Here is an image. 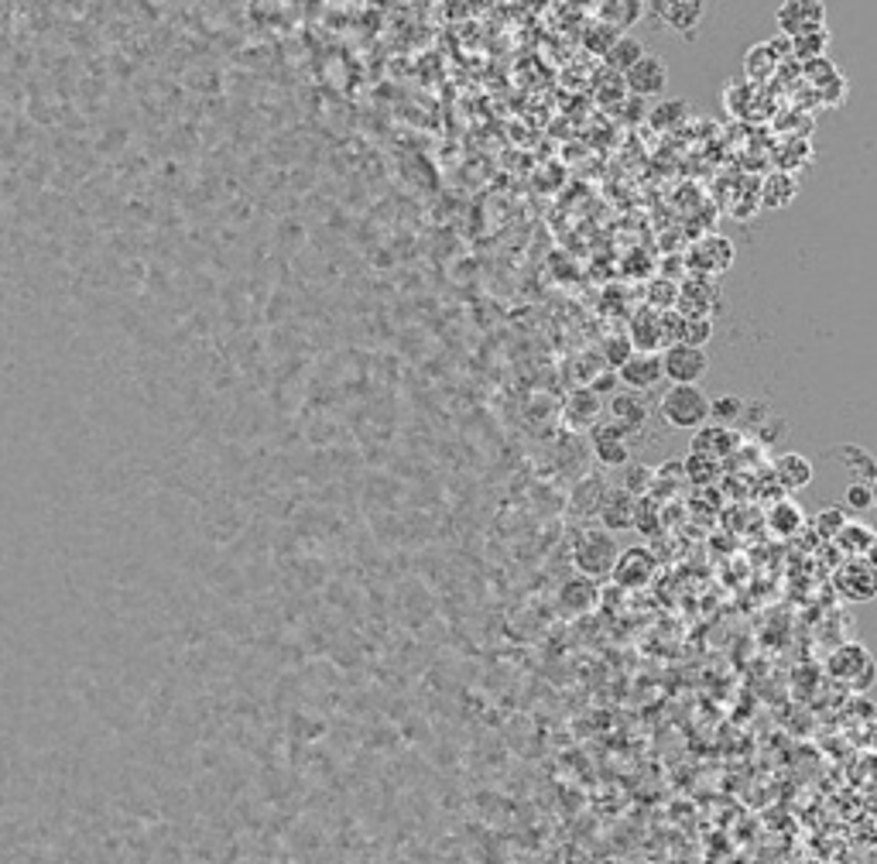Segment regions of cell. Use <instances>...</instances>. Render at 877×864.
<instances>
[{
  "mask_svg": "<svg viewBox=\"0 0 877 864\" xmlns=\"http://www.w3.org/2000/svg\"><path fill=\"white\" fill-rule=\"evenodd\" d=\"M641 55H645V45H641L638 38H634V35H617V42L607 48L603 62H607V69H614V72H621V76H624V72L631 69Z\"/></svg>",
  "mask_w": 877,
  "mask_h": 864,
  "instance_id": "26",
  "label": "cell"
},
{
  "mask_svg": "<svg viewBox=\"0 0 877 864\" xmlns=\"http://www.w3.org/2000/svg\"><path fill=\"white\" fill-rule=\"evenodd\" d=\"M672 326H675V312H658L648 306L645 312L634 316L631 330H627V340H631V347L641 350V354H658V350L675 343Z\"/></svg>",
  "mask_w": 877,
  "mask_h": 864,
  "instance_id": "6",
  "label": "cell"
},
{
  "mask_svg": "<svg viewBox=\"0 0 877 864\" xmlns=\"http://www.w3.org/2000/svg\"><path fill=\"white\" fill-rule=\"evenodd\" d=\"M843 511H854V515H864L867 508H874V494H871V484H847L843 487V501H840Z\"/></svg>",
  "mask_w": 877,
  "mask_h": 864,
  "instance_id": "34",
  "label": "cell"
},
{
  "mask_svg": "<svg viewBox=\"0 0 877 864\" xmlns=\"http://www.w3.org/2000/svg\"><path fill=\"white\" fill-rule=\"evenodd\" d=\"M607 415H610V422L621 426L624 432H638L648 422V402L641 391H631V388L614 391L607 402Z\"/></svg>",
  "mask_w": 877,
  "mask_h": 864,
  "instance_id": "18",
  "label": "cell"
},
{
  "mask_svg": "<svg viewBox=\"0 0 877 864\" xmlns=\"http://www.w3.org/2000/svg\"><path fill=\"white\" fill-rule=\"evenodd\" d=\"M864 559H867V563H871V566H874V570H877V535H874L871 549H867V552H864Z\"/></svg>",
  "mask_w": 877,
  "mask_h": 864,
  "instance_id": "38",
  "label": "cell"
},
{
  "mask_svg": "<svg viewBox=\"0 0 877 864\" xmlns=\"http://www.w3.org/2000/svg\"><path fill=\"white\" fill-rule=\"evenodd\" d=\"M826 460H830L833 467H840L850 484H871L877 477V456L857 443H840L836 450L826 453Z\"/></svg>",
  "mask_w": 877,
  "mask_h": 864,
  "instance_id": "17",
  "label": "cell"
},
{
  "mask_svg": "<svg viewBox=\"0 0 877 864\" xmlns=\"http://www.w3.org/2000/svg\"><path fill=\"white\" fill-rule=\"evenodd\" d=\"M627 474H624V491H631L634 498H641V494H648L651 487H655V470L645 467V463H627Z\"/></svg>",
  "mask_w": 877,
  "mask_h": 864,
  "instance_id": "33",
  "label": "cell"
},
{
  "mask_svg": "<svg viewBox=\"0 0 877 864\" xmlns=\"http://www.w3.org/2000/svg\"><path fill=\"white\" fill-rule=\"evenodd\" d=\"M675 343H689V347H706L713 340V319L706 316H682L675 312V326H672Z\"/></svg>",
  "mask_w": 877,
  "mask_h": 864,
  "instance_id": "25",
  "label": "cell"
},
{
  "mask_svg": "<svg viewBox=\"0 0 877 864\" xmlns=\"http://www.w3.org/2000/svg\"><path fill=\"white\" fill-rule=\"evenodd\" d=\"M734 258L737 251L727 237H703L699 244H693V251H689V268L703 278H713L734 268Z\"/></svg>",
  "mask_w": 877,
  "mask_h": 864,
  "instance_id": "11",
  "label": "cell"
},
{
  "mask_svg": "<svg viewBox=\"0 0 877 864\" xmlns=\"http://www.w3.org/2000/svg\"><path fill=\"white\" fill-rule=\"evenodd\" d=\"M631 432H624L614 422H597L590 429V446L593 456L603 463V467H627L631 463V443H627Z\"/></svg>",
  "mask_w": 877,
  "mask_h": 864,
  "instance_id": "13",
  "label": "cell"
},
{
  "mask_svg": "<svg viewBox=\"0 0 877 864\" xmlns=\"http://www.w3.org/2000/svg\"><path fill=\"white\" fill-rule=\"evenodd\" d=\"M830 676L840 679L843 686H850V690H857V693L871 690L874 679H877V659L857 642L840 645L830 655Z\"/></svg>",
  "mask_w": 877,
  "mask_h": 864,
  "instance_id": "3",
  "label": "cell"
},
{
  "mask_svg": "<svg viewBox=\"0 0 877 864\" xmlns=\"http://www.w3.org/2000/svg\"><path fill=\"white\" fill-rule=\"evenodd\" d=\"M648 14L682 38H693L710 14V0H648Z\"/></svg>",
  "mask_w": 877,
  "mask_h": 864,
  "instance_id": "4",
  "label": "cell"
},
{
  "mask_svg": "<svg viewBox=\"0 0 877 864\" xmlns=\"http://www.w3.org/2000/svg\"><path fill=\"white\" fill-rule=\"evenodd\" d=\"M775 474L788 487V491H802V487L812 484L816 467H812V460H809V456H802V453H782L775 460Z\"/></svg>",
  "mask_w": 877,
  "mask_h": 864,
  "instance_id": "23",
  "label": "cell"
},
{
  "mask_svg": "<svg viewBox=\"0 0 877 864\" xmlns=\"http://www.w3.org/2000/svg\"><path fill=\"white\" fill-rule=\"evenodd\" d=\"M744 398L740 395H720V398H713L710 402V419H716L720 422V426H737L740 419H744Z\"/></svg>",
  "mask_w": 877,
  "mask_h": 864,
  "instance_id": "30",
  "label": "cell"
},
{
  "mask_svg": "<svg viewBox=\"0 0 877 864\" xmlns=\"http://www.w3.org/2000/svg\"><path fill=\"white\" fill-rule=\"evenodd\" d=\"M597 580H590V576H573V580L562 583L559 590V607L566 614H573V618H579V614H590L593 607H597Z\"/></svg>",
  "mask_w": 877,
  "mask_h": 864,
  "instance_id": "21",
  "label": "cell"
},
{
  "mask_svg": "<svg viewBox=\"0 0 877 864\" xmlns=\"http://www.w3.org/2000/svg\"><path fill=\"white\" fill-rule=\"evenodd\" d=\"M617 35H621V31L617 28H610V24H603V21H597V24H590V31H586V48H590V52H597V55H607V48L617 42Z\"/></svg>",
  "mask_w": 877,
  "mask_h": 864,
  "instance_id": "35",
  "label": "cell"
},
{
  "mask_svg": "<svg viewBox=\"0 0 877 864\" xmlns=\"http://www.w3.org/2000/svg\"><path fill=\"white\" fill-rule=\"evenodd\" d=\"M771 525H775V532L792 535V532H799V528L806 525V518H802L799 504L785 501V504H775V511H771Z\"/></svg>",
  "mask_w": 877,
  "mask_h": 864,
  "instance_id": "32",
  "label": "cell"
},
{
  "mask_svg": "<svg viewBox=\"0 0 877 864\" xmlns=\"http://www.w3.org/2000/svg\"><path fill=\"white\" fill-rule=\"evenodd\" d=\"M617 381L631 391H641V395L651 388H658V384L665 381L662 354H641V350H634V354L617 367Z\"/></svg>",
  "mask_w": 877,
  "mask_h": 864,
  "instance_id": "14",
  "label": "cell"
},
{
  "mask_svg": "<svg viewBox=\"0 0 877 864\" xmlns=\"http://www.w3.org/2000/svg\"><path fill=\"white\" fill-rule=\"evenodd\" d=\"M799 196V186H795V179L788 172H775L764 179L761 186V206L764 210H785V206H792V199Z\"/></svg>",
  "mask_w": 877,
  "mask_h": 864,
  "instance_id": "24",
  "label": "cell"
},
{
  "mask_svg": "<svg viewBox=\"0 0 877 864\" xmlns=\"http://www.w3.org/2000/svg\"><path fill=\"white\" fill-rule=\"evenodd\" d=\"M778 59H782V55L775 52V45L761 42V45H751V52H747V59H744V69H747V76L754 79V76H764Z\"/></svg>",
  "mask_w": 877,
  "mask_h": 864,
  "instance_id": "31",
  "label": "cell"
},
{
  "mask_svg": "<svg viewBox=\"0 0 877 864\" xmlns=\"http://www.w3.org/2000/svg\"><path fill=\"white\" fill-rule=\"evenodd\" d=\"M778 31L785 38L806 35V31L826 28V4L823 0H782L775 11Z\"/></svg>",
  "mask_w": 877,
  "mask_h": 864,
  "instance_id": "7",
  "label": "cell"
},
{
  "mask_svg": "<svg viewBox=\"0 0 877 864\" xmlns=\"http://www.w3.org/2000/svg\"><path fill=\"white\" fill-rule=\"evenodd\" d=\"M788 48L799 62H812V59H823L826 48H830V28H819V31H806V35H795L788 38Z\"/></svg>",
  "mask_w": 877,
  "mask_h": 864,
  "instance_id": "28",
  "label": "cell"
},
{
  "mask_svg": "<svg viewBox=\"0 0 877 864\" xmlns=\"http://www.w3.org/2000/svg\"><path fill=\"white\" fill-rule=\"evenodd\" d=\"M720 292H716L713 278H689V282L679 285V295H675V309L682 312V316H706L713 319L716 312H720Z\"/></svg>",
  "mask_w": 877,
  "mask_h": 864,
  "instance_id": "12",
  "label": "cell"
},
{
  "mask_svg": "<svg viewBox=\"0 0 877 864\" xmlns=\"http://www.w3.org/2000/svg\"><path fill=\"white\" fill-rule=\"evenodd\" d=\"M638 501L631 491H624V487H610L607 498H603L600 504V528H607V532H631L634 522H638Z\"/></svg>",
  "mask_w": 877,
  "mask_h": 864,
  "instance_id": "16",
  "label": "cell"
},
{
  "mask_svg": "<svg viewBox=\"0 0 877 864\" xmlns=\"http://www.w3.org/2000/svg\"><path fill=\"white\" fill-rule=\"evenodd\" d=\"M710 402L703 384H672L658 402V412L672 429H699L710 422Z\"/></svg>",
  "mask_w": 877,
  "mask_h": 864,
  "instance_id": "1",
  "label": "cell"
},
{
  "mask_svg": "<svg viewBox=\"0 0 877 864\" xmlns=\"http://www.w3.org/2000/svg\"><path fill=\"white\" fill-rule=\"evenodd\" d=\"M617 556H621V549H617L614 532H607V528H583L573 542V566L579 576H590V580H603L614 573Z\"/></svg>",
  "mask_w": 877,
  "mask_h": 864,
  "instance_id": "2",
  "label": "cell"
},
{
  "mask_svg": "<svg viewBox=\"0 0 877 864\" xmlns=\"http://www.w3.org/2000/svg\"><path fill=\"white\" fill-rule=\"evenodd\" d=\"M871 494H874V508H877V477L871 480Z\"/></svg>",
  "mask_w": 877,
  "mask_h": 864,
  "instance_id": "39",
  "label": "cell"
},
{
  "mask_svg": "<svg viewBox=\"0 0 877 864\" xmlns=\"http://www.w3.org/2000/svg\"><path fill=\"white\" fill-rule=\"evenodd\" d=\"M624 86L634 96H641V100L662 96L665 86H669V66H665V59H658V55L645 52L631 69L624 72Z\"/></svg>",
  "mask_w": 877,
  "mask_h": 864,
  "instance_id": "10",
  "label": "cell"
},
{
  "mask_svg": "<svg viewBox=\"0 0 877 864\" xmlns=\"http://www.w3.org/2000/svg\"><path fill=\"white\" fill-rule=\"evenodd\" d=\"M655 573H658V556L651 549H645V546H631V549H624L621 556H617V563H614V580H617V587H624V590H641V587H648L651 580H655Z\"/></svg>",
  "mask_w": 877,
  "mask_h": 864,
  "instance_id": "9",
  "label": "cell"
},
{
  "mask_svg": "<svg viewBox=\"0 0 877 864\" xmlns=\"http://www.w3.org/2000/svg\"><path fill=\"white\" fill-rule=\"evenodd\" d=\"M607 491H610L607 477H600V474L579 477V484L573 487V498H569V508H573V515H579V518H597Z\"/></svg>",
  "mask_w": 877,
  "mask_h": 864,
  "instance_id": "20",
  "label": "cell"
},
{
  "mask_svg": "<svg viewBox=\"0 0 877 864\" xmlns=\"http://www.w3.org/2000/svg\"><path fill=\"white\" fill-rule=\"evenodd\" d=\"M874 535H877V532H874L871 525L854 522V518H850V522L840 528V535H836V546L847 552V559H854V556H864V552L871 549Z\"/></svg>",
  "mask_w": 877,
  "mask_h": 864,
  "instance_id": "27",
  "label": "cell"
},
{
  "mask_svg": "<svg viewBox=\"0 0 877 864\" xmlns=\"http://www.w3.org/2000/svg\"><path fill=\"white\" fill-rule=\"evenodd\" d=\"M847 522H850V518H847V511H843V508H823L812 525H816V532L823 535V539H836V535H840V528Z\"/></svg>",
  "mask_w": 877,
  "mask_h": 864,
  "instance_id": "36",
  "label": "cell"
},
{
  "mask_svg": "<svg viewBox=\"0 0 877 864\" xmlns=\"http://www.w3.org/2000/svg\"><path fill=\"white\" fill-rule=\"evenodd\" d=\"M603 412H607V405H603V395H597V391H593L590 384H583V388L569 391L566 408H562V415H566V426L573 429V432L593 429L603 419Z\"/></svg>",
  "mask_w": 877,
  "mask_h": 864,
  "instance_id": "15",
  "label": "cell"
},
{
  "mask_svg": "<svg viewBox=\"0 0 877 864\" xmlns=\"http://www.w3.org/2000/svg\"><path fill=\"white\" fill-rule=\"evenodd\" d=\"M682 467H686V480H693V484H699V487L713 484L723 470L716 456H703V453H689L686 460H682Z\"/></svg>",
  "mask_w": 877,
  "mask_h": 864,
  "instance_id": "29",
  "label": "cell"
},
{
  "mask_svg": "<svg viewBox=\"0 0 877 864\" xmlns=\"http://www.w3.org/2000/svg\"><path fill=\"white\" fill-rule=\"evenodd\" d=\"M740 443V436L734 429H723V426H699V432L693 436V453L703 456H716L723 460L727 453H734Z\"/></svg>",
  "mask_w": 877,
  "mask_h": 864,
  "instance_id": "22",
  "label": "cell"
},
{
  "mask_svg": "<svg viewBox=\"0 0 877 864\" xmlns=\"http://www.w3.org/2000/svg\"><path fill=\"white\" fill-rule=\"evenodd\" d=\"M662 371L672 384H699L710 374V354L706 347H689V343H669L662 350Z\"/></svg>",
  "mask_w": 877,
  "mask_h": 864,
  "instance_id": "5",
  "label": "cell"
},
{
  "mask_svg": "<svg viewBox=\"0 0 877 864\" xmlns=\"http://www.w3.org/2000/svg\"><path fill=\"white\" fill-rule=\"evenodd\" d=\"M631 354H634V347H631V340H627V336H610L607 350H603V360H607L610 371H617V367H621Z\"/></svg>",
  "mask_w": 877,
  "mask_h": 864,
  "instance_id": "37",
  "label": "cell"
},
{
  "mask_svg": "<svg viewBox=\"0 0 877 864\" xmlns=\"http://www.w3.org/2000/svg\"><path fill=\"white\" fill-rule=\"evenodd\" d=\"M836 590L850 604H867L877 597V570L864 556H854L836 570Z\"/></svg>",
  "mask_w": 877,
  "mask_h": 864,
  "instance_id": "8",
  "label": "cell"
},
{
  "mask_svg": "<svg viewBox=\"0 0 877 864\" xmlns=\"http://www.w3.org/2000/svg\"><path fill=\"white\" fill-rule=\"evenodd\" d=\"M645 11H648V0H597V21L617 28L621 35H627L634 24H641Z\"/></svg>",
  "mask_w": 877,
  "mask_h": 864,
  "instance_id": "19",
  "label": "cell"
}]
</instances>
